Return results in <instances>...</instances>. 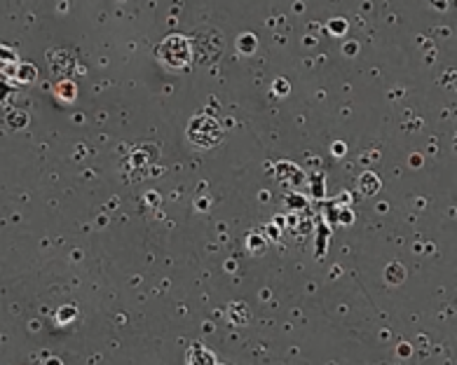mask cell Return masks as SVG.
<instances>
[{"mask_svg": "<svg viewBox=\"0 0 457 365\" xmlns=\"http://www.w3.org/2000/svg\"><path fill=\"white\" fill-rule=\"evenodd\" d=\"M157 59L162 61L166 68H173V70L188 68V63L192 61V44L188 38H183V35H169L157 47Z\"/></svg>", "mask_w": 457, "mask_h": 365, "instance_id": "6da1fadb", "label": "cell"}, {"mask_svg": "<svg viewBox=\"0 0 457 365\" xmlns=\"http://www.w3.org/2000/svg\"><path fill=\"white\" fill-rule=\"evenodd\" d=\"M188 133L199 148H211V145H216L221 140V127H218V122L204 117V115L190 122Z\"/></svg>", "mask_w": 457, "mask_h": 365, "instance_id": "7a4b0ae2", "label": "cell"}, {"mask_svg": "<svg viewBox=\"0 0 457 365\" xmlns=\"http://www.w3.org/2000/svg\"><path fill=\"white\" fill-rule=\"evenodd\" d=\"M190 365H214V356L207 354L204 349H195L190 354Z\"/></svg>", "mask_w": 457, "mask_h": 365, "instance_id": "3957f363", "label": "cell"}]
</instances>
